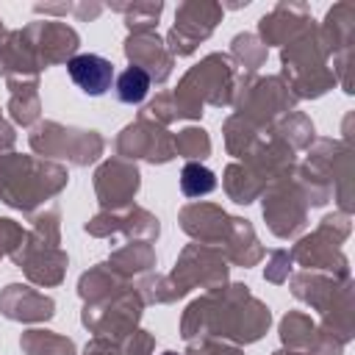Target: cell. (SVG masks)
Returning a JSON list of instances; mask_svg holds the SVG:
<instances>
[{
    "mask_svg": "<svg viewBox=\"0 0 355 355\" xmlns=\"http://www.w3.org/2000/svg\"><path fill=\"white\" fill-rule=\"evenodd\" d=\"M272 324V311L261 302L250 286L225 283L222 288H211L194 297L180 316V338H216L236 347L255 344L266 336Z\"/></svg>",
    "mask_w": 355,
    "mask_h": 355,
    "instance_id": "1",
    "label": "cell"
},
{
    "mask_svg": "<svg viewBox=\"0 0 355 355\" xmlns=\"http://www.w3.org/2000/svg\"><path fill=\"white\" fill-rule=\"evenodd\" d=\"M67 183H69V172L58 161L22 155L14 150L0 155V202H6L14 211L31 216L47 200L61 194Z\"/></svg>",
    "mask_w": 355,
    "mask_h": 355,
    "instance_id": "2",
    "label": "cell"
},
{
    "mask_svg": "<svg viewBox=\"0 0 355 355\" xmlns=\"http://www.w3.org/2000/svg\"><path fill=\"white\" fill-rule=\"evenodd\" d=\"M236 89V64L227 53H208L194 67L183 72L178 89L172 92L180 119H200L205 105L225 108L230 105Z\"/></svg>",
    "mask_w": 355,
    "mask_h": 355,
    "instance_id": "3",
    "label": "cell"
},
{
    "mask_svg": "<svg viewBox=\"0 0 355 355\" xmlns=\"http://www.w3.org/2000/svg\"><path fill=\"white\" fill-rule=\"evenodd\" d=\"M280 78L288 83L297 100H316L336 86L330 53L322 42L316 22H311L294 42L280 47Z\"/></svg>",
    "mask_w": 355,
    "mask_h": 355,
    "instance_id": "4",
    "label": "cell"
},
{
    "mask_svg": "<svg viewBox=\"0 0 355 355\" xmlns=\"http://www.w3.org/2000/svg\"><path fill=\"white\" fill-rule=\"evenodd\" d=\"M297 97L291 94L288 83L280 75H236V89L230 105L236 116L247 119L258 130H269L283 114L297 108Z\"/></svg>",
    "mask_w": 355,
    "mask_h": 355,
    "instance_id": "5",
    "label": "cell"
},
{
    "mask_svg": "<svg viewBox=\"0 0 355 355\" xmlns=\"http://www.w3.org/2000/svg\"><path fill=\"white\" fill-rule=\"evenodd\" d=\"M349 233H352L349 216L341 214V211H333V214L322 216V222L316 225L313 233L297 239V244L288 250L291 261L300 263L305 272H322V275H333V277H352L349 275V258L341 250V244L349 239Z\"/></svg>",
    "mask_w": 355,
    "mask_h": 355,
    "instance_id": "6",
    "label": "cell"
},
{
    "mask_svg": "<svg viewBox=\"0 0 355 355\" xmlns=\"http://www.w3.org/2000/svg\"><path fill=\"white\" fill-rule=\"evenodd\" d=\"M28 144L39 158H64L72 166H89L105 153V139L97 130L61 125L55 119H39L28 133Z\"/></svg>",
    "mask_w": 355,
    "mask_h": 355,
    "instance_id": "7",
    "label": "cell"
},
{
    "mask_svg": "<svg viewBox=\"0 0 355 355\" xmlns=\"http://www.w3.org/2000/svg\"><path fill=\"white\" fill-rule=\"evenodd\" d=\"M166 277H169L178 300H183L194 288L211 291V288H222L225 283H230V266L219 247L191 241L180 250V255Z\"/></svg>",
    "mask_w": 355,
    "mask_h": 355,
    "instance_id": "8",
    "label": "cell"
},
{
    "mask_svg": "<svg viewBox=\"0 0 355 355\" xmlns=\"http://www.w3.org/2000/svg\"><path fill=\"white\" fill-rule=\"evenodd\" d=\"M141 313H144V300L139 297L136 286L130 283L125 291H119L103 302H86L80 311V324L89 333L119 344L125 336H130L139 327Z\"/></svg>",
    "mask_w": 355,
    "mask_h": 355,
    "instance_id": "9",
    "label": "cell"
},
{
    "mask_svg": "<svg viewBox=\"0 0 355 355\" xmlns=\"http://www.w3.org/2000/svg\"><path fill=\"white\" fill-rule=\"evenodd\" d=\"M308 169H313L316 175H322L330 189L333 197L338 202L341 214H352L355 208V183H352V147L341 139H316L308 147Z\"/></svg>",
    "mask_w": 355,
    "mask_h": 355,
    "instance_id": "10",
    "label": "cell"
},
{
    "mask_svg": "<svg viewBox=\"0 0 355 355\" xmlns=\"http://www.w3.org/2000/svg\"><path fill=\"white\" fill-rule=\"evenodd\" d=\"M222 3H211V0H186L175 8V25L169 28V33L164 36L166 50L172 53V58H183L191 55L222 22Z\"/></svg>",
    "mask_w": 355,
    "mask_h": 355,
    "instance_id": "11",
    "label": "cell"
},
{
    "mask_svg": "<svg viewBox=\"0 0 355 355\" xmlns=\"http://www.w3.org/2000/svg\"><path fill=\"white\" fill-rule=\"evenodd\" d=\"M261 214L272 236L277 239H297L308 225V205L302 191L297 189L294 178L275 180L261 194Z\"/></svg>",
    "mask_w": 355,
    "mask_h": 355,
    "instance_id": "12",
    "label": "cell"
},
{
    "mask_svg": "<svg viewBox=\"0 0 355 355\" xmlns=\"http://www.w3.org/2000/svg\"><path fill=\"white\" fill-rule=\"evenodd\" d=\"M164 125H155L153 119L136 116L130 125H125L114 141V150L125 161H147V164H169L175 158V144Z\"/></svg>",
    "mask_w": 355,
    "mask_h": 355,
    "instance_id": "13",
    "label": "cell"
},
{
    "mask_svg": "<svg viewBox=\"0 0 355 355\" xmlns=\"http://www.w3.org/2000/svg\"><path fill=\"white\" fill-rule=\"evenodd\" d=\"M11 261H14V266L22 269V275L33 286H42V288L61 286L67 277V266H69V255L58 244H47L39 236H33L31 230L25 233L22 244L14 250Z\"/></svg>",
    "mask_w": 355,
    "mask_h": 355,
    "instance_id": "14",
    "label": "cell"
},
{
    "mask_svg": "<svg viewBox=\"0 0 355 355\" xmlns=\"http://www.w3.org/2000/svg\"><path fill=\"white\" fill-rule=\"evenodd\" d=\"M139 186H141L139 166L119 155L105 158L94 169V197L103 211H122V208L133 205Z\"/></svg>",
    "mask_w": 355,
    "mask_h": 355,
    "instance_id": "15",
    "label": "cell"
},
{
    "mask_svg": "<svg viewBox=\"0 0 355 355\" xmlns=\"http://www.w3.org/2000/svg\"><path fill=\"white\" fill-rule=\"evenodd\" d=\"M83 230L94 239H114L125 236L128 241H155L161 233V222L141 205H128L122 211H100L94 214Z\"/></svg>",
    "mask_w": 355,
    "mask_h": 355,
    "instance_id": "16",
    "label": "cell"
},
{
    "mask_svg": "<svg viewBox=\"0 0 355 355\" xmlns=\"http://www.w3.org/2000/svg\"><path fill=\"white\" fill-rule=\"evenodd\" d=\"M22 33L28 36L33 53H36V61L42 69L47 67H55V64H67L69 58L78 55V47H80V36L72 25L61 22V19H36V22H28L22 28Z\"/></svg>",
    "mask_w": 355,
    "mask_h": 355,
    "instance_id": "17",
    "label": "cell"
},
{
    "mask_svg": "<svg viewBox=\"0 0 355 355\" xmlns=\"http://www.w3.org/2000/svg\"><path fill=\"white\" fill-rule=\"evenodd\" d=\"M230 214L216 205V202H202V200H191L178 211V225L180 230L197 241V244H208V247H222L227 233H230Z\"/></svg>",
    "mask_w": 355,
    "mask_h": 355,
    "instance_id": "18",
    "label": "cell"
},
{
    "mask_svg": "<svg viewBox=\"0 0 355 355\" xmlns=\"http://www.w3.org/2000/svg\"><path fill=\"white\" fill-rule=\"evenodd\" d=\"M122 53L130 61V67H139L141 72H147L150 83H166L169 80L175 58L166 50V42H164V36H158V31L128 33L122 42Z\"/></svg>",
    "mask_w": 355,
    "mask_h": 355,
    "instance_id": "19",
    "label": "cell"
},
{
    "mask_svg": "<svg viewBox=\"0 0 355 355\" xmlns=\"http://www.w3.org/2000/svg\"><path fill=\"white\" fill-rule=\"evenodd\" d=\"M313 22L311 17V8L305 3H291V0H280L272 11H266L261 19H258V39L272 47H286L288 42H294L308 25Z\"/></svg>",
    "mask_w": 355,
    "mask_h": 355,
    "instance_id": "20",
    "label": "cell"
},
{
    "mask_svg": "<svg viewBox=\"0 0 355 355\" xmlns=\"http://www.w3.org/2000/svg\"><path fill=\"white\" fill-rule=\"evenodd\" d=\"M286 283H288L291 294H294L300 302H305V305H311L313 311H319V316L327 313V311L333 308V302H336L341 294H347V291L355 288V286H352V277H333V275L305 272V269L288 275Z\"/></svg>",
    "mask_w": 355,
    "mask_h": 355,
    "instance_id": "21",
    "label": "cell"
},
{
    "mask_svg": "<svg viewBox=\"0 0 355 355\" xmlns=\"http://www.w3.org/2000/svg\"><path fill=\"white\" fill-rule=\"evenodd\" d=\"M0 313L8 322H22V324L50 322L55 316V300L25 283H8L0 291Z\"/></svg>",
    "mask_w": 355,
    "mask_h": 355,
    "instance_id": "22",
    "label": "cell"
},
{
    "mask_svg": "<svg viewBox=\"0 0 355 355\" xmlns=\"http://www.w3.org/2000/svg\"><path fill=\"white\" fill-rule=\"evenodd\" d=\"M263 186H269V183H275V180H283V178H288L291 172H294V166H297V155H294V150L288 147V144H283L280 139H275V136H263L258 144H255V150L241 161Z\"/></svg>",
    "mask_w": 355,
    "mask_h": 355,
    "instance_id": "23",
    "label": "cell"
},
{
    "mask_svg": "<svg viewBox=\"0 0 355 355\" xmlns=\"http://www.w3.org/2000/svg\"><path fill=\"white\" fill-rule=\"evenodd\" d=\"M67 75L83 94L100 97L114 83V64L97 53H78L67 61Z\"/></svg>",
    "mask_w": 355,
    "mask_h": 355,
    "instance_id": "24",
    "label": "cell"
},
{
    "mask_svg": "<svg viewBox=\"0 0 355 355\" xmlns=\"http://www.w3.org/2000/svg\"><path fill=\"white\" fill-rule=\"evenodd\" d=\"M219 250H222V255L227 258V263L241 266V269L258 266L261 258L266 255L263 244H261L258 236H255L252 222L244 219V216H233V219H230V233H227V239H225V244H222Z\"/></svg>",
    "mask_w": 355,
    "mask_h": 355,
    "instance_id": "25",
    "label": "cell"
},
{
    "mask_svg": "<svg viewBox=\"0 0 355 355\" xmlns=\"http://www.w3.org/2000/svg\"><path fill=\"white\" fill-rule=\"evenodd\" d=\"M322 42L330 53V58L352 53V42H355V6L352 3H336L333 8H327L324 22L319 25Z\"/></svg>",
    "mask_w": 355,
    "mask_h": 355,
    "instance_id": "26",
    "label": "cell"
},
{
    "mask_svg": "<svg viewBox=\"0 0 355 355\" xmlns=\"http://www.w3.org/2000/svg\"><path fill=\"white\" fill-rule=\"evenodd\" d=\"M119 277L125 280H133V277H141L147 272L155 269L158 263V255H155V247L150 241H128L122 247H116L108 261H105Z\"/></svg>",
    "mask_w": 355,
    "mask_h": 355,
    "instance_id": "27",
    "label": "cell"
},
{
    "mask_svg": "<svg viewBox=\"0 0 355 355\" xmlns=\"http://www.w3.org/2000/svg\"><path fill=\"white\" fill-rule=\"evenodd\" d=\"M128 286H130V280L119 277V275L103 261V263L89 266V269L78 277V297L83 300V305H86V302H103V300H108V297L125 291Z\"/></svg>",
    "mask_w": 355,
    "mask_h": 355,
    "instance_id": "28",
    "label": "cell"
},
{
    "mask_svg": "<svg viewBox=\"0 0 355 355\" xmlns=\"http://www.w3.org/2000/svg\"><path fill=\"white\" fill-rule=\"evenodd\" d=\"M266 133L275 136V139H280L283 144H288L294 153L297 150H308L316 141V128H313L311 116L302 114V111H297V108L288 111V114H283Z\"/></svg>",
    "mask_w": 355,
    "mask_h": 355,
    "instance_id": "29",
    "label": "cell"
},
{
    "mask_svg": "<svg viewBox=\"0 0 355 355\" xmlns=\"http://www.w3.org/2000/svg\"><path fill=\"white\" fill-rule=\"evenodd\" d=\"M222 189H225L227 200H233L236 205H250V202L261 200V194H263L266 186L241 161H233L222 172Z\"/></svg>",
    "mask_w": 355,
    "mask_h": 355,
    "instance_id": "30",
    "label": "cell"
},
{
    "mask_svg": "<svg viewBox=\"0 0 355 355\" xmlns=\"http://www.w3.org/2000/svg\"><path fill=\"white\" fill-rule=\"evenodd\" d=\"M11 125L33 128L42 116V97H39V83L28 86H11L8 89V105H6Z\"/></svg>",
    "mask_w": 355,
    "mask_h": 355,
    "instance_id": "31",
    "label": "cell"
},
{
    "mask_svg": "<svg viewBox=\"0 0 355 355\" xmlns=\"http://www.w3.org/2000/svg\"><path fill=\"white\" fill-rule=\"evenodd\" d=\"M222 136H225V150L227 155H233L236 161H244L255 144L263 139V130H258L255 125H250L247 119L230 114L225 122H222Z\"/></svg>",
    "mask_w": 355,
    "mask_h": 355,
    "instance_id": "32",
    "label": "cell"
},
{
    "mask_svg": "<svg viewBox=\"0 0 355 355\" xmlns=\"http://www.w3.org/2000/svg\"><path fill=\"white\" fill-rule=\"evenodd\" d=\"M19 349L25 355H78V347L72 338L44 330V327H31L19 336Z\"/></svg>",
    "mask_w": 355,
    "mask_h": 355,
    "instance_id": "33",
    "label": "cell"
},
{
    "mask_svg": "<svg viewBox=\"0 0 355 355\" xmlns=\"http://www.w3.org/2000/svg\"><path fill=\"white\" fill-rule=\"evenodd\" d=\"M277 336H280V344L286 349L308 352V347H311V341L316 336V322L305 311H288L277 324Z\"/></svg>",
    "mask_w": 355,
    "mask_h": 355,
    "instance_id": "34",
    "label": "cell"
},
{
    "mask_svg": "<svg viewBox=\"0 0 355 355\" xmlns=\"http://www.w3.org/2000/svg\"><path fill=\"white\" fill-rule=\"evenodd\" d=\"M111 11H119L125 17V28L128 33L136 31H155L161 14H164V3L161 0H136V3H111Z\"/></svg>",
    "mask_w": 355,
    "mask_h": 355,
    "instance_id": "35",
    "label": "cell"
},
{
    "mask_svg": "<svg viewBox=\"0 0 355 355\" xmlns=\"http://www.w3.org/2000/svg\"><path fill=\"white\" fill-rule=\"evenodd\" d=\"M230 61L236 67H241L244 72L255 75L263 64H266V55H269V47L255 36V33H236L230 39Z\"/></svg>",
    "mask_w": 355,
    "mask_h": 355,
    "instance_id": "36",
    "label": "cell"
},
{
    "mask_svg": "<svg viewBox=\"0 0 355 355\" xmlns=\"http://www.w3.org/2000/svg\"><path fill=\"white\" fill-rule=\"evenodd\" d=\"M291 178H294L297 189L302 191V197H305V205H308V208H322V205H327V202H330V197H333L330 183H327L322 175H316L313 169H308L305 164H297V166H294V172H291Z\"/></svg>",
    "mask_w": 355,
    "mask_h": 355,
    "instance_id": "37",
    "label": "cell"
},
{
    "mask_svg": "<svg viewBox=\"0 0 355 355\" xmlns=\"http://www.w3.org/2000/svg\"><path fill=\"white\" fill-rule=\"evenodd\" d=\"M172 144H175V155L178 158H186V161H205L211 155V136L208 130L197 128V125H189L183 130H178L172 136Z\"/></svg>",
    "mask_w": 355,
    "mask_h": 355,
    "instance_id": "38",
    "label": "cell"
},
{
    "mask_svg": "<svg viewBox=\"0 0 355 355\" xmlns=\"http://www.w3.org/2000/svg\"><path fill=\"white\" fill-rule=\"evenodd\" d=\"M216 189V175L200 164V161H186L180 169V191L189 200H200Z\"/></svg>",
    "mask_w": 355,
    "mask_h": 355,
    "instance_id": "39",
    "label": "cell"
},
{
    "mask_svg": "<svg viewBox=\"0 0 355 355\" xmlns=\"http://www.w3.org/2000/svg\"><path fill=\"white\" fill-rule=\"evenodd\" d=\"M150 86H153V83H150L147 72H141L139 67H128L125 72H119V75L114 78L116 100L125 103V105H139V103H144Z\"/></svg>",
    "mask_w": 355,
    "mask_h": 355,
    "instance_id": "40",
    "label": "cell"
},
{
    "mask_svg": "<svg viewBox=\"0 0 355 355\" xmlns=\"http://www.w3.org/2000/svg\"><path fill=\"white\" fill-rule=\"evenodd\" d=\"M136 291L144 300V305H169V302H178V294H175L169 277L166 275H158V272L141 275L139 283H136Z\"/></svg>",
    "mask_w": 355,
    "mask_h": 355,
    "instance_id": "41",
    "label": "cell"
},
{
    "mask_svg": "<svg viewBox=\"0 0 355 355\" xmlns=\"http://www.w3.org/2000/svg\"><path fill=\"white\" fill-rule=\"evenodd\" d=\"M31 222V233L39 236L47 244H61V211L55 205L50 208H39L28 216Z\"/></svg>",
    "mask_w": 355,
    "mask_h": 355,
    "instance_id": "42",
    "label": "cell"
},
{
    "mask_svg": "<svg viewBox=\"0 0 355 355\" xmlns=\"http://www.w3.org/2000/svg\"><path fill=\"white\" fill-rule=\"evenodd\" d=\"M139 116L153 119L155 125H164V128H169L175 119H180V116H178V105H175L172 92H158V94L139 111Z\"/></svg>",
    "mask_w": 355,
    "mask_h": 355,
    "instance_id": "43",
    "label": "cell"
},
{
    "mask_svg": "<svg viewBox=\"0 0 355 355\" xmlns=\"http://www.w3.org/2000/svg\"><path fill=\"white\" fill-rule=\"evenodd\" d=\"M291 266H294V261H291V252L288 250H272L269 252V261H266V266H263V280L266 283H275V286H283L286 280H288V275H291Z\"/></svg>",
    "mask_w": 355,
    "mask_h": 355,
    "instance_id": "44",
    "label": "cell"
},
{
    "mask_svg": "<svg viewBox=\"0 0 355 355\" xmlns=\"http://www.w3.org/2000/svg\"><path fill=\"white\" fill-rule=\"evenodd\" d=\"M25 233H28V230H25L17 219L0 216V261L14 255V250H17V247L22 244V239H25Z\"/></svg>",
    "mask_w": 355,
    "mask_h": 355,
    "instance_id": "45",
    "label": "cell"
},
{
    "mask_svg": "<svg viewBox=\"0 0 355 355\" xmlns=\"http://www.w3.org/2000/svg\"><path fill=\"white\" fill-rule=\"evenodd\" d=\"M119 349H122V355H153L155 336L150 330H144V327H136L130 336H125L119 341Z\"/></svg>",
    "mask_w": 355,
    "mask_h": 355,
    "instance_id": "46",
    "label": "cell"
},
{
    "mask_svg": "<svg viewBox=\"0 0 355 355\" xmlns=\"http://www.w3.org/2000/svg\"><path fill=\"white\" fill-rule=\"evenodd\" d=\"M183 355H244V349L216 338H197V341H189Z\"/></svg>",
    "mask_w": 355,
    "mask_h": 355,
    "instance_id": "47",
    "label": "cell"
},
{
    "mask_svg": "<svg viewBox=\"0 0 355 355\" xmlns=\"http://www.w3.org/2000/svg\"><path fill=\"white\" fill-rule=\"evenodd\" d=\"M344 347H347L344 341H338L336 336H330L327 330L316 324V336L308 347V355H344Z\"/></svg>",
    "mask_w": 355,
    "mask_h": 355,
    "instance_id": "48",
    "label": "cell"
},
{
    "mask_svg": "<svg viewBox=\"0 0 355 355\" xmlns=\"http://www.w3.org/2000/svg\"><path fill=\"white\" fill-rule=\"evenodd\" d=\"M83 355H122V349H119L116 341L103 338V336H94V338H89V344L83 347Z\"/></svg>",
    "mask_w": 355,
    "mask_h": 355,
    "instance_id": "49",
    "label": "cell"
},
{
    "mask_svg": "<svg viewBox=\"0 0 355 355\" xmlns=\"http://www.w3.org/2000/svg\"><path fill=\"white\" fill-rule=\"evenodd\" d=\"M103 3H97V0H83V3H75V8H72V17L75 19H80V22H94L100 14H103Z\"/></svg>",
    "mask_w": 355,
    "mask_h": 355,
    "instance_id": "50",
    "label": "cell"
},
{
    "mask_svg": "<svg viewBox=\"0 0 355 355\" xmlns=\"http://www.w3.org/2000/svg\"><path fill=\"white\" fill-rule=\"evenodd\" d=\"M14 144H17V130H14V125H11V122L3 116V111H0V155H3V153H11Z\"/></svg>",
    "mask_w": 355,
    "mask_h": 355,
    "instance_id": "51",
    "label": "cell"
},
{
    "mask_svg": "<svg viewBox=\"0 0 355 355\" xmlns=\"http://www.w3.org/2000/svg\"><path fill=\"white\" fill-rule=\"evenodd\" d=\"M72 8H75V3H36L33 6V11L44 14V19L47 17H67V14H72Z\"/></svg>",
    "mask_w": 355,
    "mask_h": 355,
    "instance_id": "52",
    "label": "cell"
},
{
    "mask_svg": "<svg viewBox=\"0 0 355 355\" xmlns=\"http://www.w3.org/2000/svg\"><path fill=\"white\" fill-rule=\"evenodd\" d=\"M272 355H308V352H300V349H286V347H280V349H275Z\"/></svg>",
    "mask_w": 355,
    "mask_h": 355,
    "instance_id": "53",
    "label": "cell"
},
{
    "mask_svg": "<svg viewBox=\"0 0 355 355\" xmlns=\"http://www.w3.org/2000/svg\"><path fill=\"white\" fill-rule=\"evenodd\" d=\"M6 25H3V17H0V50H3V42H6ZM0 75H3V61H0Z\"/></svg>",
    "mask_w": 355,
    "mask_h": 355,
    "instance_id": "54",
    "label": "cell"
},
{
    "mask_svg": "<svg viewBox=\"0 0 355 355\" xmlns=\"http://www.w3.org/2000/svg\"><path fill=\"white\" fill-rule=\"evenodd\" d=\"M161 355H183V352H172V349H166V352H161Z\"/></svg>",
    "mask_w": 355,
    "mask_h": 355,
    "instance_id": "55",
    "label": "cell"
}]
</instances>
